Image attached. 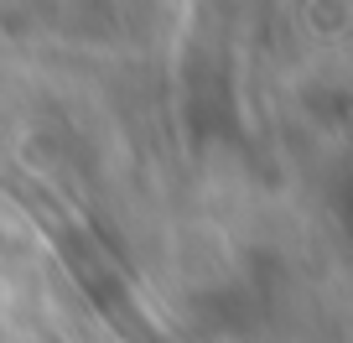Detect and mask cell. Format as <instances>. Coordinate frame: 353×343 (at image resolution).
<instances>
[{"label": "cell", "instance_id": "cell-1", "mask_svg": "<svg viewBox=\"0 0 353 343\" xmlns=\"http://www.w3.org/2000/svg\"><path fill=\"white\" fill-rule=\"evenodd\" d=\"M6 193H11V198H21L26 208H32V219H37V229H42V239L52 244L57 255H63L68 276L83 286L88 307L99 312V317L110 322V328L120 333L125 343H172V338H166V333L151 322V312L141 307L135 286L125 281V271L114 266V255L104 250V244L94 239V234H88L83 224H78L73 213L63 208V203L47 198V193L37 188L32 177H6Z\"/></svg>", "mask_w": 353, "mask_h": 343}]
</instances>
